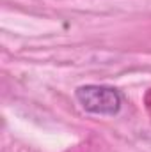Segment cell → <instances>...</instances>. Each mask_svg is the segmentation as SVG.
<instances>
[{
  "mask_svg": "<svg viewBox=\"0 0 151 152\" xmlns=\"http://www.w3.org/2000/svg\"><path fill=\"white\" fill-rule=\"evenodd\" d=\"M80 106L94 115H114L121 110V94L107 85H82L75 90Z\"/></svg>",
  "mask_w": 151,
  "mask_h": 152,
  "instance_id": "6da1fadb",
  "label": "cell"
},
{
  "mask_svg": "<svg viewBox=\"0 0 151 152\" xmlns=\"http://www.w3.org/2000/svg\"><path fill=\"white\" fill-rule=\"evenodd\" d=\"M148 97H151V92L148 94ZM146 103H151V101H146ZM148 110H150V108H148Z\"/></svg>",
  "mask_w": 151,
  "mask_h": 152,
  "instance_id": "7a4b0ae2",
  "label": "cell"
}]
</instances>
